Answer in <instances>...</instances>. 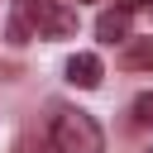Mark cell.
<instances>
[{
	"label": "cell",
	"mask_w": 153,
	"mask_h": 153,
	"mask_svg": "<svg viewBox=\"0 0 153 153\" xmlns=\"http://www.w3.org/2000/svg\"><path fill=\"white\" fill-rule=\"evenodd\" d=\"M48 153H105V134L86 110H53Z\"/></svg>",
	"instance_id": "6da1fadb"
},
{
	"label": "cell",
	"mask_w": 153,
	"mask_h": 153,
	"mask_svg": "<svg viewBox=\"0 0 153 153\" xmlns=\"http://www.w3.org/2000/svg\"><path fill=\"white\" fill-rule=\"evenodd\" d=\"M38 33L43 38H72L76 33V10H67V5H48L43 14H38Z\"/></svg>",
	"instance_id": "7a4b0ae2"
},
{
	"label": "cell",
	"mask_w": 153,
	"mask_h": 153,
	"mask_svg": "<svg viewBox=\"0 0 153 153\" xmlns=\"http://www.w3.org/2000/svg\"><path fill=\"white\" fill-rule=\"evenodd\" d=\"M100 76H105V67H100V57H96V53H76V57L67 62V81H72V86H81V91H96V86H100Z\"/></svg>",
	"instance_id": "3957f363"
},
{
	"label": "cell",
	"mask_w": 153,
	"mask_h": 153,
	"mask_svg": "<svg viewBox=\"0 0 153 153\" xmlns=\"http://www.w3.org/2000/svg\"><path fill=\"white\" fill-rule=\"evenodd\" d=\"M120 67H129V72H153V38H124Z\"/></svg>",
	"instance_id": "277c9868"
},
{
	"label": "cell",
	"mask_w": 153,
	"mask_h": 153,
	"mask_svg": "<svg viewBox=\"0 0 153 153\" xmlns=\"http://www.w3.org/2000/svg\"><path fill=\"white\" fill-rule=\"evenodd\" d=\"M96 33H100L105 43H124V38H129V10H105V14L96 19Z\"/></svg>",
	"instance_id": "5b68a950"
},
{
	"label": "cell",
	"mask_w": 153,
	"mask_h": 153,
	"mask_svg": "<svg viewBox=\"0 0 153 153\" xmlns=\"http://www.w3.org/2000/svg\"><path fill=\"white\" fill-rule=\"evenodd\" d=\"M134 115H139V120H153V91H143V96L134 100Z\"/></svg>",
	"instance_id": "8992f818"
},
{
	"label": "cell",
	"mask_w": 153,
	"mask_h": 153,
	"mask_svg": "<svg viewBox=\"0 0 153 153\" xmlns=\"http://www.w3.org/2000/svg\"><path fill=\"white\" fill-rule=\"evenodd\" d=\"M143 5H153V0H120V10H143Z\"/></svg>",
	"instance_id": "52a82bcc"
},
{
	"label": "cell",
	"mask_w": 153,
	"mask_h": 153,
	"mask_svg": "<svg viewBox=\"0 0 153 153\" xmlns=\"http://www.w3.org/2000/svg\"><path fill=\"white\" fill-rule=\"evenodd\" d=\"M148 153H153V148H148Z\"/></svg>",
	"instance_id": "ba28073f"
}]
</instances>
